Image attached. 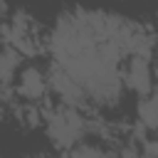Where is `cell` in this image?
<instances>
[{"label":"cell","mask_w":158,"mask_h":158,"mask_svg":"<svg viewBox=\"0 0 158 158\" xmlns=\"http://www.w3.org/2000/svg\"><path fill=\"white\" fill-rule=\"evenodd\" d=\"M104 151L99 146H84V143H77L74 148H69V156H101Z\"/></svg>","instance_id":"7"},{"label":"cell","mask_w":158,"mask_h":158,"mask_svg":"<svg viewBox=\"0 0 158 158\" xmlns=\"http://www.w3.org/2000/svg\"><path fill=\"white\" fill-rule=\"evenodd\" d=\"M86 131H89L86 118L79 116V111H74L72 104L59 106V109H54L47 116V136L64 153H69V148H74L77 143H81V138L86 136Z\"/></svg>","instance_id":"1"},{"label":"cell","mask_w":158,"mask_h":158,"mask_svg":"<svg viewBox=\"0 0 158 158\" xmlns=\"http://www.w3.org/2000/svg\"><path fill=\"white\" fill-rule=\"evenodd\" d=\"M126 84L138 94V96H148L153 91V79H151V64L146 54H133V59L128 62L126 69Z\"/></svg>","instance_id":"3"},{"label":"cell","mask_w":158,"mask_h":158,"mask_svg":"<svg viewBox=\"0 0 158 158\" xmlns=\"http://www.w3.org/2000/svg\"><path fill=\"white\" fill-rule=\"evenodd\" d=\"M143 153L146 156H158V141H146L143 143Z\"/></svg>","instance_id":"8"},{"label":"cell","mask_w":158,"mask_h":158,"mask_svg":"<svg viewBox=\"0 0 158 158\" xmlns=\"http://www.w3.org/2000/svg\"><path fill=\"white\" fill-rule=\"evenodd\" d=\"M138 123L148 131H158V89H153L148 96L138 99Z\"/></svg>","instance_id":"5"},{"label":"cell","mask_w":158,"mask_h":158,"mask_svg":"<svg viewBox=\"0 0 158 158\" xmlns=\"http://www.w3.org/2000/svg\"><path fill=\"white\" fill-rule=\"evenodd\" d=\"M20 57H22V52H20L17 47H12L10 42L2 44V54H0V79H2V89H10V86H12L15 69L20 67Z\"/></svg>","instance_id":"6"},{"label":"cell","mask_w":158,"mask_h":158,"mask_svg":"<svg viewBox=\"0 0 158 158\" xmlns=\"http://www.w3.org/2000/svg\"><path fill=\"white\" fill-rule=\"evenodd\" d=\"M49 86H52L67 104H72V106H81V104L89 99L86 89H84L67 69H62L59 64H54L52 72H49Z\"/></svg>","instance_id":"2"},{"label":"cell","mask_w":158,"mask_h":158,"mask_svg":"<svg viewBox=\"0 0 158 158\" xmlns=\"http://www.w3.org/2000/svg\"><path fill=\"white\" fill-rule=\"evenodd\" d=\"M15 91H17L20 96H25V99H42V96H44V77H42V72L35 69V67L22 69L20 84H17Z\"/></svg>","instance_id":"4"}]
</instances>
